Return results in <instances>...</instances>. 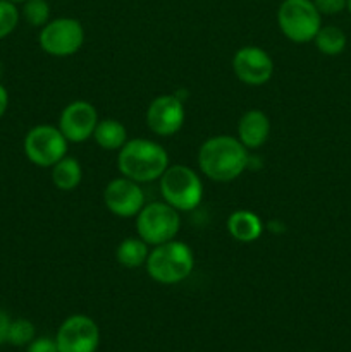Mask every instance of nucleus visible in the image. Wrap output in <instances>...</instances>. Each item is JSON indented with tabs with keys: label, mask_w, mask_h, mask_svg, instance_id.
<instances>
[{
	"label": "nucleus",
	"mask_w": 351,
	"mask_h": 352,
	"mask_svg": "<svg viewBox=\"0 0 351 352\" xmlns=\"http://www.w3.org/2000/svg\"><path fill=\"white\" fill-rule=\"evenodd\" d=\"M200 172L213 182H231L248 167V150L237 138L219 134L212 136L198 150Z\"/></svg>",
	"instance_id": "f257e3e1"
},
{
	"label": "nucleus",
	"mask_w": 351,
	"mask_h": 352,
	"mask_svg": "<svg viewBox=\"0 0 351 352\" xmlns=\"http://www.w3.org/2000/svg\"><path fill=\"white\" fill-rule=\"evenodd\" d=\"M169 165L171 164L165 148L157 141L145 138L127 140L117 151V168L120 175L138 184L158 181Z\"/></svg>",
	"instance_id": "f03ea898"
},
{
	"label": "nucleus",
	"mask_w": 351,
	"mask_h": 352,
	"mask_svg": "<svg viewBox=\"0 0 351 352\" xmlns=\"http://www.w3.org/2000/svg\"><path fill=\"white\" fill-rule=\"evenodd\" d=\"M148 277L162 285H176L186 280L195 268V254L186 243L172 239L150 250L147 258Z\"/></svg>",
	"instance_id": "7ed1b4c3"
},
{
	"label": "nucleus",
	"mask_w": 351,
	"mask_h": 352,
	"mask_svg": "<svg viewBox=\"0 0 351 352\" xmlns=\"http://www.w3.org/2000/svg\"><path fill=\"white\" fill-rule=\"evenodd\" d=\"M158 182H160L162 199L178 212H191L202 203V179L188 165H169Z\"/></svg>",
	"instance_id": "20e7f679"
},
{
	"label": "nucleus",
	"mask_w": 351,
	"mask_h": 352,
	"mask_svg": "<svg viewBox=\"0 0 351 352\" xmlns=\"http://www.w3.org/2000/svg\"><path fill=\"white\" fill-rule=\"evenodd\" d=\"M277 26L292 43H310L322 28V14L313 0H282L277 9Z\"/></svg>",
	"instance_id": "39448f33"
},
{
	"label": "nucleus",
	"mask_w": 351,
	"mask_h": 352,
	"mask_svg": "<svg viewBox=\"0 0 351 352\" xmlns=\"http://www.w3.org/2000/svg\"><path fill=\"white\" fill-rule=\"evenodd\" d=\"M179 229H181L179 212L165 201H153L148 205L145 203L136 215L138 237H141L148 246H158L176 239Z\"/></svg>",
	"instance_id": "423d86ee"
},
{
	"label": "nucleus",
	"mask_w": 351,
	"mask_h": 352,
	"mask_svg": "<svg viewBox=\"0 0 351 352\" xmlns=\"http://www.w3.org/2000/svg\"><path fill=\"white\" fill-rule=\"evenodd\" d=\"M38 43L52 57H71L85 43V28L74 17H55L40 28Z\"/></svg>",
	"instance_id": "0eeeda50"
},
{
	"label": "nucleus",
	"mask_w": 351,
	"mask_h": 352,
	"mask_svg": "<svg viewBox=\"0 0 351 352\" xmlns=\"http://www.w3.org/2000/svg\"><path fill=\"white\" fill-rule=\"evenodd\" d=\"M67 144L58 127L40 124L28 131L24 136V155L33 165L41 168H52L61 158L67 155Z\"/></svg>",
	"instance_id": "6e6552de"
},
{
	"label": "nucleus",
	"mask_w": 351,
	"mask_h": 352,
	"mask_svg": "<svg viewBox=\"0 0 351 352\" xmlns=\"http://www.w3.org/2000/svg\"><path fill=\"white\" fill-rule=\"evenodd\" d=\"M55 342L58 352H96L100 329L88 315H71L58 327Z\"/></svg>",
	"instance_id": "1a4fd4ad"
},
{
	"label": "nucleus",
	"mask_w": 351,
	"mask_h": 352,
	"mask_svg": "<svg viewBox=\"0 0 351 352\" xmlns=\"http://www.w3.org/2000/svg\"><path fill=\"white\" fill-rule=\"evenodd\" d=\"M147 126L153 134L162 138H171L178 134L184 126L186 110L181 96L160 95L151 100L147 109Z\"/></svg>",
	"instance_id": "9d476101"
},
{
	"label": "nucleus",
	"mask_w": 351,
	"mask_h": 352,
	"mask_svg": "<svg viewBox=\"0 0 351 352\" xmlns=\"http://www.w3.org/2000/svg\"><path fill=\"white\" fill-rule=\"evenodd\" d=\"M98 120V112L93 103L74 100L62 109L57 127L69 143H85L93 138Z\"/></svg>",
	"instance_id": "9b49d317"
},
{
	"label": "nucleus",
	"mask_w": 351,
	"mask_h": 352,
	"mask_svg": "<svg viewBox=\"0 0 351 352\" xmlns=\"http://www.w3.org/2000/svg\"><path fill=\"white\" fill-rule=\"evenodd\" d=\"M103 203L112 215L131 219V217H136L145 206V192L138 182L120 175L105 186Z\"/></svg>",
	"instance_id": "f8f14e48"
},
{
	"label": "nucleus",
	"mask_w": 351,
	"mask_h": 352,
	"mask_svg": "<svg viewBox=\"0 0 351 352\" xmlns=\"http://www.w3.org/2000/svg\"><path fill=\"white\" fill-rule=\"evenodd\" d=\"M233 71L244 85L262 86L272 79L274 60L264 48L248 45V47H241L234 54Z\"/></svg>",
	"instance_id": "ddd939ff"
},
{
	"label": "nucleus",
	"mask_w": 351,
	"mask_h": 352,
	"mask_svg": "<svg viewBox=\"0 0 351 352\" xmlns=\"http://www.w3.org/2000/svg\"><path fill=\"white\" fill-rule=\"evenodd\" d=\"M270 119L262 110L253 109L244 112L237 120V140L246 150L262 148L270 138Z\"/></svg>",
	"instance_id": "4468645a"
},
{
	"label": "nucleus",
	"mask_w": 351,
	"mask_h": 352,
	"mask_svg": "<svg viewBox=\"0 0 351 352\" xmlns=\"http://www.w3.org/2000/svg\"><path fill=\"white\" fill-rule=\"evenodd\" d=\"M227 232L237 243H253L264 234V222L250 210H236L227 217Z\"/></svg>",
	"instance_id": "2eb2a0df"
},
{
	"label": "nucleus",
	"mask_w": 351,
	"mask_h": 352,
	"mask_svg": "<svg viewBox=\"0 0 351 352\" xmlns=\"http://www.w3.org/2000/svg\"><path fill=\"white\" fill-rule=\"evenodd\" d=\"M93 140L102 150L119 151L127 141V131L124 124L116 119H102L98 120L93 133Z\"/></svg>",
	"instance_id": "dca6fc26"
},
{
	"label": "nucleus",
	"mask_w": 351,
	"mask_h": 352,
	"mask_svg": "<svg viewBox=\"0 0 351 352\" xmlns=\"http://www.w3.org/2000/svg\"><path fill=\"white\" fill-rule=\"evenodd\" d=\"M83 181V167L74 157L65 155L52 167V182L61 191H74Z\"/></svg>",
	"instance_id": "f3484780"
},
{
	"label": "nucleus",
	"mask_w": 351,
	"mask_h": 352,
	"mask_svg": "<svg viewBox=\"0 0 351 352\" xmlns=\"http://www.w3.org/2000/svg\"><path fill=\"white\" fill-rule=\"evenodd\" d=\"M150 246L141 237H126L116 248L117 263L124 268H140L147 263Z\"/></svg>",
	"instance_id": "a211bd4d"
},
{
	"label": "nucleus",
	"mask_w": 351,
	"mask_h": 352,
	"mask_svg": "<svg viewBox=\"0 0 351 352\" xmlns=\"http://www.w3.org/2000/svg\"><path fill=\"white\" fill-rule=\"evenodd\" d=\"M313 43H315L317 50L323 55H334L343 54L344 48H346V34L341 28L337 26H322L319 30V33L313 38Z\"/></svg>",
	"instance_id": "6ab92c4d"
},
{
	"label": "nucleus",
	"mask_w": 351,
	"mask_h": 352,
	"mask_svg": "<svg viewBox=\"0 0 351 352\" xmlns=\"http://www.w3.org/2000/svg\"><path fill=\"white\" fill-rule=\"evenodd\" d=\"M21 6H23L21 16L30 26L43 28L52 19V10L47 0H26Z\"/></svg>",
	"instance_id": "aec40b11"
},
{
	"label": "nucleus",
	"mask_w": 351,
	"mask_h": 352,
	"mask_svg": "<svg viewBox=\"0 0 351 352\" xmlns=\"http://www.w3.org/2000/svg\"><path fill=\"white\" fill-rule=\"evenodd\" d=\"M36 337V329L33 323L26 318L10 320L9 332H7V342L10 346L24 347Z\"/></svg>",
	"instance_id": "412c9836"
},
{
	"label": "nucleus",
	"mask_w": 351,
	"mask_h": 352,
	"mask_svg": "<svg viewBox=\"0 0 351 352\" xmlns=\"http://www.w3.org/2000/svg\"><path fill=\"white\" fill-rule=\"evenodd\" d=\"M21 19V10L9 0H0V40L14 33Z\"/></svg>",
	"instance_id": "4be33fe9"
},
{
	"label": "nucleus",
	"mask_w": 351,
	"mask_h": 352,
	"mask_svg": "<svg viewBox=\"0 0 351 352\" xmlns=\"http://www.w3.org/2000/svg\"><path fill=\"white\" fill-rule=\"evenodd\" d=\"M322 16H336L346 9V0H313Z\"/></svg>",
	"instance_id": "5701e85b"
},
{
	"label": "nucleus",
	"mask_w": 351,
	"mask_h": 352,
	"mask_svg": "<svg viewBox=\"0 0 351 352\" xmlns=\"http://www.w3.org/2000/svg\"><path fill=\"white\" fill-rule=\"evenodd\" d=\"M26 352H58L57 342L50 337H34L26 346Z\"/></svg>",
	"instance_id": "b1692460"
},
{
	"label": "nucleus",
	"mask_w": 351,
	"mask_h": 352,
	"mask_svg": "<svg viewBox=\"0 0 351 352\" xmlns=\"http://www.w3.org/2000/svg\"><path fill=\"white\" fill-rule=\"evenodd\" d=\"M10 318L3 309H0V346L7 342V332H9Z\"/></svg>",
	"instance_id": "393cba45"
},
{
	"label": "nucleus",
	"mask_w": 351,
	"mask_h": 352,
	"mask_svg": "<svg viewBox=\"0 0 351 352\" xmlns=\"http://www.w3.org/2000/svg\"><path fill=\"white\" fill-rule=\"evenodd\" d=\"M7 107H9V93H7L6 86L0 82V119L7 112Z\"/></svg>",
	"instance_id": "a878e982"
},
{
	"label": "nucleus",
	"mask_w": 351,
	"mask_h": 352,
	"mask_svg": "<svg viewBox=\"0 0 351 352\" xmlns=\"http://www.w3.org/2000/svg\"><path fill=\"white\" fill-rule=\"evenodd\" d=\"M346 9H348V12L351 14V0H346Z\"/></svg>",
	"instance_id": "bb28decb"
},
{
	"label": "nucleus",
	"mask_w": 351,
	"mask_h": 352,
	"mask_svg": "<svg viewBox=\"0 0 351 352\" xmlns=\"http://www.w3.org/2000/svg\"><path fill=\"white\" fill-rule=\"evenodd\" d=\"M9 2L16 3V6H17V3H23V2H26V0H9Z\"/></svg>",
	"instance_id": "cd10ccee"
}]
</instances>
